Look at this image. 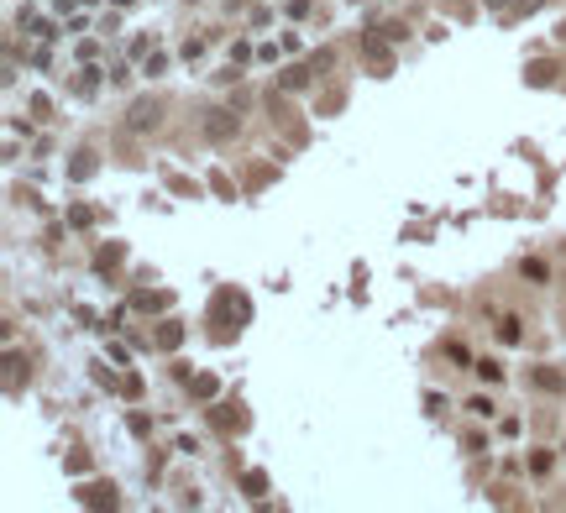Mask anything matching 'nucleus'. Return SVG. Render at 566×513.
Instances as JSON below:
<instances>
[{"label":"nucleus","instance_id":"obj_4","mask_svg":"<svg viewBox=\"0 0 566 513\" xmlns=\"http://www.w3.org/2000/svg\"><path fill=\"white\" fill-rule=\"evenodd\" d=\"M241 487H247L252 497H262V492H267V477H262V471H247V477H241Z\"/></svg>","mask_w":566,"mask_h":513},{"label":"nucleus","instance_id":"obj_8","mask_svg":"<svg viewBox=\"0 0 566 513\" xmlns=\"http://www.w3.org/2000/svg\"><path fill=\"white\" fill-rule=\"evenodd\" d=\"M477 372L488 377V383H498V377H504V367H498V361H477Z\"/></svg>","mask_w":566,"mask_h":513},{"label":"nucleus","instance_id":"obj_2","mask_svg":"<svg viewBox=\"0 0 566 513\" xmlns=\"http://www.w3.org/2000/svg\"><path fill=\"white\" fill-rule=\"evenodd\" d=\"M157 115H163V105H157V100H137V105H131V115H126V126L131 131H152Z\"/></svg>","mask_w":566,"mask_h":513},{"label":"nucleus","instance_id":"obj_5","mask_svg":"<svg viewBox=\"0 0 566 513\" xmlns=\"http://www.w3.org/2000/svg\"><path fill=\"white\" fill-rule=\"evenodd\" d=\"M498 341H504V346H519V320H504V325H498Z\"/></svg>","mask_w":566,"mask_h":513},{"label":"nucleus","instance_id":"obj_1","mask_svg":"<svg viewBox=\"0 0 566 513\" xmlns=\"http://www.w3.org/2000/svg\"><path fill=\"white\" fill-rule=\"evenodd\" d=\"M236 126H241L236 111H210V115H205V137H210V142H231Z\"/></svg>","mask_w":566,"mask_h":513},{"label":"nucleus","instance_id":"obj_7","mask_svg":"<svg viewBox=\"0 0 566 513\" xmlns=\"http://www.w3.org/2000/svg\"><path fill=\"white\" fill-rule=\"evenodd\" d=\"M157 341H163V346H179L184 330H179V325H163V330H157Z\"/></svg>","mask_w":566,"mask_h":513},{"label":"nucleus","instance_id":"obj_3","mask_svg":"<svg viewBox=\"0 0 566 513\" xmlns=\"http://www.w3.org/2000/svg\"><path fill=\"white\" fill-rule=\"evenodd\" d=\"M535 388H545V393H561L566 377H561V372H550V367H535Z\"/></svg>","mask_w":566,"mask_h":513},{"label":"nucleus","instance_id":"obj_6","mask_svg":"<svg viewBox=\"0 0 566 513\" xmlns=\"http://www.w3.org/2000/svg\"><path fill=\"white\" fill-rule=\"evenodd\" d=\"M84 503H116V487H84Z\"/></svg>","mask_w":566,"mask_h":513},{"label":"nucleus","instance_id":"obj_9","mask_svg":"<svg viewBox=\"0 0 566 513\" xmlns=\"http://www.w3.org/2000/svg\"><path fill=\"white\" fill-rule=\"evenodd\" d=\"M561 43H566V21H561Z\"/></svg>","mask_w":566,"mask_h":513}]
</instances>
